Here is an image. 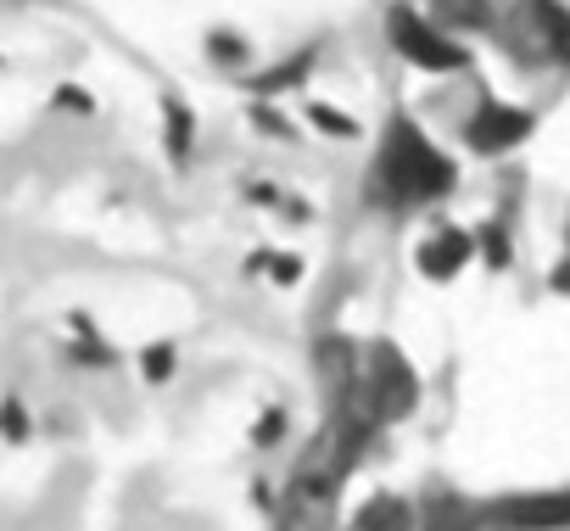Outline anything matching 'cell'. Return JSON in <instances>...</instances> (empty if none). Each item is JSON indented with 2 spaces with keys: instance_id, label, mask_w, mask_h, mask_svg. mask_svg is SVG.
Segmentation results:
<instances>
[{
  "instance_id": "obj_6",
  "label": "cell",
  "mask_w": 570,
  "mask_h": 531,
  "mask_svg": "<svg viewBox=\"0 0 570 531\" xmlns=\"http://www.w3.org/2000/svg\"><path fill=\"white\" fill-rule=\"evenodd\" d=\"M314 370H320V381H325V392H331V409H336V403L347 397V386L358 381V347H353L347 336H320Z\"/></svg>"
},
{
  "instance_id": "obj_10",
  "label": "cell",
  "mask_w": 570,
  "mask_h": 531,
  "mask_svg": "<svg viewBox=\"0 0 570 531\" xmlns=\"http://www.w3.org/2000/svg\"><path fill=\"white\" fill-rule=\"evenodd\" d=\"M140 370H146V381H151V386H163V381L179 370V347H174V342L146 347V353H140Z\"/></svg>"
},
{
  "instance_id": "obj_5",
  "label": "cell",
  "mask_w": 570,
  "mask_h": 531,
  "mask_svg": "<svg viewBox=\"0 0 570 531\" xmlns=\"http://www.w3.org/2000/svg\"><path fill=\"white\" fill-rule=\"evenodd\" d=\"M492 520L520 525V531H553L570 525V492H531V498H503L492 509Z\"/></svg>"
},
{
  "instance_id": "obj_2",
  "label": "cell",
  "mask_w": 570,
  "mask_h": 531,
  "mask_svg": "<svg viewBox=\"0 0 570 531\" xmlns=\"http://www.w3.org/2000/svg\"><path fill=\"white\" fill-rule=\"evenodd\" d=\"M358 386L370 397L375 425H397V420H409L420 409V375H414V364L392 342H375L370 347V364L358 370Z\"/></svg>"
},
{
  "instance_id": "obj_14",
  "label": "cell",
  "mask_w": 570,
  "mask_h": 531,
  "mask_svg": "<svg viewBox=\"0 0 570 531\" xmlns=\"http://www.w3.org/2000/svg\"><path fill=\"white\" fill-rule=\"evenodd\" d=\"M308 118H314L320 129H331V135H353V124H347V118H336L325 101H314V107H308Z\"/></svg>"
},
{
  "instance_id": "obj_11",
  "label": "cell",
  "mask_w": 570,
  "mask_h": 531,
  "mask_svg": "<svg viewBox=\"0 0 570 531\" xmlns=\"http://www.w3.org/2000/svg\"><path fill=\"white\" fill-rule=\"evenodd\" d=\"M168 151L174 157L190 151V112H185V101H168Z\"/></svg>"
},
{
  "instance_id": "obj_1",
  "label": "cell",
  "mask_w": 570,
  "mask_h": 531,
  "mask_svg": "<svg viewBox=\"0 0 570 531\" xmlns=\"http://www.w3.org/2000/svg\"><path fill=\"white\" fill-rule=\"evenodd\" d=\"M375 190H386L392 201H436V196L453 190V163L425 140L420 124L392 118V124H386V140H381Z\"/></svg>"
},
{
  "instance_id": "obj_8",
  "label": "cell",
  "mask_w": 570,
  "mask_h": 531,
  "mask_svg": "<svg viewBox=\"0 0 570 531\" xmlns=\"http://www.w3.org/2000/svg\"><path fill=\"white\" fill-rule=\"evenodd\" d=\"M353 531H414V503L409 498H370L364 509H358V525Z\"/></svg>"
},
{
  "instance_id": "obj_15",
  "label": "cell",
  "mask_w": 570,
  "mask_h": 531,
  "mask_svg": "<svg viewBox=\"0 0 570 531\" xmlns=\"http://www.w3.org/2000/svg\"><path fill=\"white\" fill-rule=\"evenodd\" d=\"M481 240H487V257H492V263H498V269H503V263H509V246H503V229H487Z\"/></svg>"
},
{
  "instance_id": "obj_4",
  "label": "cell",
  "mask_w": 570,
  "mask_h": 531,
  "mask_svg": "<svg viewBox=\"0 0 570 531\" xmlns=\"http://www.w3.org/2000/svg\"><path fill=\"white\" fill-rule=\"evenodd\" d=\"M525 135H531V112L503 107V101H487V107L464 124V140H470V151H481V157H503V151H514Z\"/></svg>"
},
{
  "instance_id": "obj_7",
  "label": "cell",
  "mask_w": 570,
  "mask_h": 531,
  "mask_svg": "<svg viewBox=\"0 0 570 531\" xmlns=\"http://www.w3.org/2000/svg\"><path fill=\"white\" fill-rule=\"evenodd\" d=\"M464 263H470V235H459V229L431 235V240L420 246V269H425L431 281H453Z\"/></svg>"
},
{
  "instance_id": "obj_3",
  "label": "cell",
  "mask_w": 570,
  "mask_h": 531,
  "mask_svg": "<svg viewBox=\"0 0 570 531\" xmlns=\"http://www.w3.org/2000/svg\"><path fill=\"white\" fill-rule=\"evenodd\" d=\"M386 35H392V46L403 51V62H414V68H425V73H453V68H464V46H459L442 23L420 18L414 7H392Z\"/></svg>"
},
{
  "instance_id": "obj_12",
  "label": "cell",
  "mask_w": 570,
  "mask_h": 531,
  "mask_svg": "<svg viewBox=\"0 0 570 531\" xmlns=\"http://www.w3.org/2000/svg\"><path fill=\"white\" fill-rule=\"evenodd\" d=\"M0 436H7V442H23V436H29V409H23L18 397L0 403Z\"/></svg>"
},
{
  "instance_id": "obj_13",
  "label": "cell",
  "mask_w": 570,
  "mask_h": 531,
  "mask_svg": "<svg viewBox=\"0 0 570 531\" xmlns=\"http://www.w3.org/2000/svg\"><path fill=\"white\" fill-rule=\"evenodd\" d=\"M279 431H285V414H279V409H268V414L252 425V442H257V448H263V442H279Z\"/></svg>"
},
{
  "instance_id": "obj_9",
  "label": "cell",
  "mask_w": 570,
  "mask_h": 531,
  "mask_svg": "<svg viewBox=\"0 0 570 531\" xmlns=\"http://www.w3.org/2000/svg\"><path fill=\"white\" fill-rule=\"evenodd\" d=\"M442 29H487V0H436Z\"/></svg>"
}]
</instances>
